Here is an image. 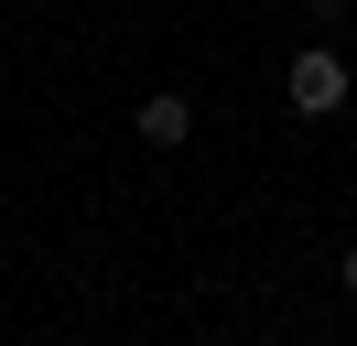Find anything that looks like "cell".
Segmentation results:
<instances>
[{
  "label": "cell",
  "instance_id": "6da1fadb",
  "mask_svg": "<svg viewBox=\"0 0 357 346\" xmlns=\"http://www.w3.org/2000/svg\"><path fill=\"white\" fill-rule=\"evenodd\" d=\"M282 98H292V119H335V108H347V54H335V43H303L292 76H282Z\"/></svg>",
  "mask_w": 357,
  "mask_h": 346
},
{
  "label": "cell",
  "instance_id": "7a4b0ae2",
  "mask_svg": "<svg viewBox=\"0 0 357 346\" xmlns=\"http://www.w3.org/2000/svg\"><path fill=\"white\" fill-rule=\"evenodd\" d=\"M130 130H141L152 151H174L184 130H195V98H141V119H130Z\"/></svg>",
  "mask_w": 357,
  "mask_h": 346
},
{
  "label": "cell",
  "instance_id": "3957f363",
  "mask_svg": "<svg viewBox=\"0 0 357 346\" xmlns=\"http://www.w3.org/2000/svg\"><path fill=\"white\" fill-rule=\"evenodd\" d=\"M335 281H347V292H357V238H347V260H335Z\"/></svg>",
  "mask_w": 357,
  "mask_h": 346
}]
</instances>
